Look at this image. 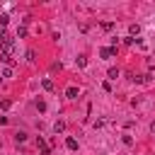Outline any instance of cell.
Masks as SVG:
<instances>
[{
	"instance_id": "cell-4",
	"label": "cell",
	"mask_w": 155,
	"mask_h": 155,
	"mask_svg": "<svg viewBox=\"0 0 155 155\" xmlns=\"http://www.w3.org/2000/svg\"><path fill=\"white\" fill-rule=\"evenodd\" d=\"M99 53H102V58H111V56L116 53V48H102Z\"/></svg>"
},
{
	"instance_id": "cell-10",
	"label": "cell",
	"mask_w": 155,
	"mask_h": 155,
	"mask_svg": "<svg viewBox=\"0 0 155 155\" xmlns=\"http://www.w3.org/2000/svg\"><path fill=\"white\" fill-rule=\"evenodd\" d=\"M27 61H36V51H34V48L27 51Z\"/></svg>"
},
{
	"instance_id": "cell-7",
	"label": "cell",
	"mask_w": 155,
	"mask_h": 155,
	"mask_svg": "<svg viewBox=\"0 0 155 155\" xmlns=\"http://www.w3.org/2000/svg\"><path fill=\"white\" fill-rule=\"evenodd\" d=\"M65 145H68L70 150H78V140H75V138H68V140H65Z\"/></svg>"
},
{
	"instance_id": "cell-14",
	"label": "cell",
	"mask_w": 155,
	"mask_h": 155,
	"mask_svg": "<svg viewBox=\"0 0 155 155\" xmlns=\"http://www.w3.org/2000/svg\"><path fill=\"white\" fill-rule=\"evenodd\" d=\"M121 140H124V145H131V143H133V138H131V136H128V133H126V136H124V138H121Z\"/></svg>"
},
{
	"instance_id": "cell-15",
	"label": "cell",
	"mask_w": 155,
	"mask_h": 155,
	"mask_svg": "<svg viewBox=\"0 0 155 155\" xmlns=\"http://www.w3.org/2000/svg\"><path fill=\"white\" fill-rule=\"evenodd\" d=\"M7 107H10V99H2L0 102V109H7Z\"/></svg>"
},
{
	"instance_id": "cell-5",
	"label": "cell",
	"mask_w": 155,
	"mask_h": 155,
	"mask_svg": "<svg viewBox=\"0 0 155 155\" xmlns=\"http://www.w3.org/2000/svg\"><path fill=\"white\" fill-rule=\"evenodd\" d=\"M41 85H44V90H48V92L53 90V80H51V78H44V82H41Z\"/></svg>"
},
{
	"instance_id": "cell-8",
	"label": "cell",
	"mask_w": 155,
	"mask_h": 155,
	"mask_svg": "<svg viewBox=\"0 0 155 155\" xmlns=\"http://www.w3.org/2000/svg\"><path fill=\"white\" fill-rule=\"evenodd\" d=\"M15 140H17V143H24V140H27V133H24V131H19V133L15 136Z\"/></svg>"
},
{
	"instance_id": "cell-2",
	"label": "cell",
	"mask_w": 155,
	"mask_h": 155,
	"mask_svg": "<svg viewBox=\"0 0 155 155\" xmlns=\"http://www.w3.org/2000/svg\"><path fill=\"white\" fill-rule=\"evenodd\" d=\"M65 97L68 99H78V87H68L65 90Z\"/></svg>"
},
{
	"instance_id": "cell-3",
	"label": "cell",
	"mask_w": 155,
	"mask_h": 155,
	"mask_svg": "<svg viewBox=\"0 0 155 155\" xmlns=\"http://www.w3.org/2000/svg\"><path fill=\"white\" fill-rule=\"evenodd\" d=\"M39 148H41V155H51V150H48V145L44 143V138L39 136Z\"/></svg>"
},
{
	"instance_id": "cell-13",
	"label": "cell",
	"mask_w": 155,
	"mask_h": 155,
	"mask_svg": "<svg viewBox=\"0 0 155 155\" xmlns=\"http://www.w3.org/2000/svg\"><path fill=\"white\" fill-rule=\"evenodd\" d=\"M53 128H56V133H58V131H63V128H65V121H56V126H53Z\"/></svg>"
},
{
	"instance_id": "cell-6",
	"label": "cell",
	"mask_w": 155,
	"mask_h": 155,
	"mask_svg": "<svg viewBox=\"0 0 155 155\" xmlns=\"http://www.w3.org/2000/svg\"><path fill=\"white\" fill-rule=\"evenodd\" d=\"M107 75H109V80H116V78H119V68H109Z\"/></svg>"
},
{
	"instance_id": "cell-9",
	"label": "cell",
	"mask_w": 155,
	"mask_h": 155,
	"mask_svg": "<svg viewBox=\"0 0 155 155\" xmlns=\"http://www.w3.org/2000/svg\"><path fill=\"white\" fill-rule=\"evenodd\" d=\"M10 41V36H7V31L5 29H0V44H7Z\"/></svg>"
},
{
	"instance_id": "cell-16",
	"label": "cell",
	"mask_w": 155,
	"mask_h": 155,
	"mask_svg": "<svg viewBox=\"0 0 155 155\" xmlns=\"http://www.w3.org/2000/svg\"><path fill=\"white\" fill-rule=\"evenodd\" d=\"M150 131H153V133H155V121H153V124H150Z\"/></svg>"
},
{
	"instance_id": "cell-1",
	"label": "cell",
	"mask_w": 155,
	"mask_h": 155,
	"mask_svg": "<svg viewBox=\"0 0 155 155\" xmlns=\"http://www.w3.org/2000/svg\"><path fill=\"white\" fill-rule=\"evenodd\" d=\"M15 53V41L10 39L7 44H2V56H12Z\"/></svg>"
},
{
	"instance_id": "cell-12",
	"label": "cell",
	"mask_w": 155,
	"mask_h": 155,
	"mask_svg": "<svg viewBox=\"0 0 155 155\" xmlns=\"http://www.w3.org/2000/svg\"><path fill=\"white\" fill-rule=\"evenodd\" d=\"M102 29H104V31H109V29H114V22H102Z\"/></svg>"
},
{
	"instance_id": "cell-11",
	"label": "cell",
	"mask_w": 155,
	"mask_h": 155,
	"mask_svg": "<svg viewBox=\"0 0 155 155\" xmlns=\"http://www.w3.org/2000/svg\"><path fill=\"white\" fill-rule=\"evenodd\" d=\"M0 78H12V68H2V73H0Z\"/></svg>"
}]
</instances>
